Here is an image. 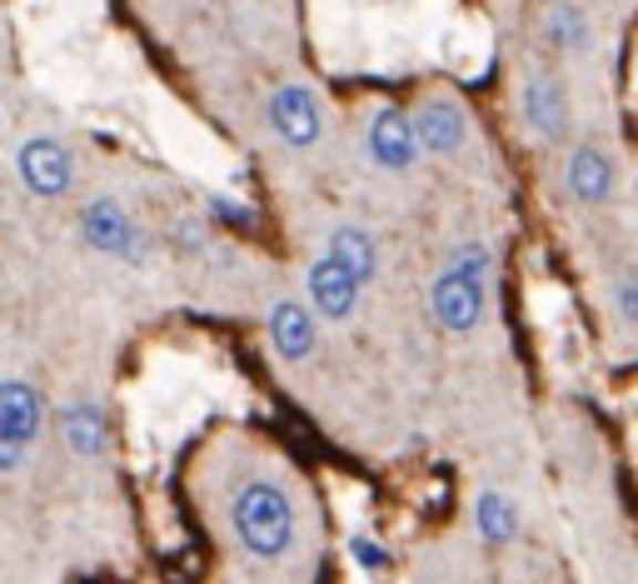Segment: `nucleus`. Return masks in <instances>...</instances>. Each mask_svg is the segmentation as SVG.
I'll list each match as a JSON object with an SVG mask.
<instances>
[{
    "label": "nucleus",
    "instance_id": "1",
    "mask_svg": "<svg viewBox=\"0 0 638 584\" xmlns=\"http://www.w3.org/2000/svg\"><path fill=\"white\" fill-rule=\"evenodd\" d=\"M215 530L225 544L255 570H289L309 540V510L299 500L295 474L279 460H239L219 480Z\"/></svg>",
    "mask_w": 638,
    "mask_h": 584
},
{
    "label": "nucleus",
    "instance_id": "2",
    "mask_svg": "<svg viewBox=\"0 0 638 584\" xmlns=\"http://www.w3.org/2000/svg\"><path fill=\"white\" fill-rule=\"evenodd\" d=\"M488 290H494V250L484 240H464L449 250L444 270L429 285V315L444 335L464 340L484 325L488 315Z\"/></svg>",
    "mask_w": 638,
    "mask_h": 584
},
{
    "label": "nucleus",
    "instance_id": "3",
    "mask_svg": "<svg viewBox=\"0 0 638 584\" xmlns=\"http://www.w3.org/2000/svg\"><path fill=\"white\" fill-rule=\"evenodd\" d=\"M80 240L85 250H95L100 260H120L130 270H145L155 260V235L130 215V205L120 195H90L80 205Z\"/></svg>",
    "mask_w": 638,
    "mask_h": 584
},
{
    "label": "nucleus",
    "instance_id": "4",
    "mask_svg": "<svg viewBox=\"0 0 638 584\" xmlns=\"http://www.w3.org/2000/svg\"><path fill=\"white\" fill-rule=\"evenodd\" d=\"M50 424L45 395L25 375H0V480L20 474Z\"/></svg>",
    "mask_w": 638,
    "mask_h": 584
},
{
    "label": "nucleus",
    "instance_id": "5",
    "mask_svg": "<svg viewBox=\"0 0 638 584\" xmlns=\"http://www.w3.org/2000/svg\"><path fill=\"white\" fill-rule=\"evenodd\" d=\"M359 145H364L369 171L384 175V181H409V175L419 171V161H424V145H419V135H414V115L389 101H374L364 111Z\"/></svg>",
    "mask_w": 638,
    "mask_h": 584
},
{
    "label": "nucleus",
    "instance_id": "6",
    "mask_svg": "<svg viewBox=\"0 0 638 584\" xmlns=\"http://www.w3.org/2000/svg\"><path fill=\"white\" fill-rule=\"evenodd\" d=\"M514 111H518V131L534 145H544V151H564L574 141V101H568V85L554 71H538V65L524 71Z\"/></svg>",
    "mask_w": 638,
    "mask_h": 584
},
{
    "label": "nucleus",
    "instance_id": "7",
    "mask_svg": "<svg viewBox=\"0 0 638 584\" xmlns=\"http://www.w3.org/2000/svg\"><path fill=\"white\" fill-rule=\"evenodd\" d=\"M265 125L289 155H315L329 135L325 101L309 81H279L265 95Z\"/></svg>",
    "mask_w": 638,
    "mask_h": 584
},
{
    "label": "nucleus",
    "instance_id": "8",
    "mask_svg": "<svg viewBox=\"0 0 638 584\" xmlns=\"http://www.w3.org/2000/svg\"><path fill=\"white\" fill-rule=\"evenodd\" d=\"M409 115H414V135L429 161H464L478 145L474 115H469V105L454 91H424Z\"/></svg>",
    "mask_w": 638,
    "mask_h": 584
},
{
    "label": "nucleus",
    "instance_id": "9",
    "mask_svg": "<svg viewBox=\"0 0 638 584\" xmlns=\"http://www.w3.org/2000/svg\"><path fill=\"white\" fill-rule=\"evenodd\" d=\"M558 195L578 211H598L618 195V155L604 141L584 135V141L564 145V161H558Z\"/></svg>",
    "mask_w": 638,
    "mask_h": 584
},
{
    "label": "nucleus",
    "instance_id": "10",
    "mask_svg": "<svg viewBox=\"0 0 638 584\" xmlns=\"http://www.w3.org/2000/svg\"><path fill=\"white\" fill-rule=\"evenodd\" d=\"M16 175L35 201H65L80 181V161L55 135H25L16 145Z\"/></svg>",
    "mask_w": 638,
    "mask_h": 584
},
{
    "label": "nucleus",
    "instance_id": "11",
    "mask_svg": "<svg viewBox=\"0 0 638 584\" xmlns=\"http://www.w3.org/2000/svg\"><path fill=\"white\" fill-rule=\"evenodd\" d=\"M305 300L319 310V320L349 325L359 315V300H364V280H359L339 255L319 250L315 260L305 265Z\"/></svg>",
    "mask_w": 638,
    "mask_h": 584
},
{
    "label": "nucleus",
    "instance_id": "12",
    "mask_svg": "<svg viewBox=\"0 0 638 584\" xmlns=\"http://www.w3.org/2000/svg\"><path fill=\"white\" fill-rule=\"evenodd\" d=\"M319 310L299 295H275L265 315V330H269V350H275L279 365H309L319 355Z\"/></svg>",
    "mask_w": 638,
    "mask_h": 584
},
{
    "label": "nucleus",
    "instance_id": "13",
    "mask_svg": "<svg viewBox=\"0 0 638 584\" xmlns=\"http://www.w3.org/2000/svg\"><path fill=\"white\" fill-rule=\"evenodd\" d=\"M538 41L558 61H588L598 51V31L578 0H548L538 16Z\"/></svg>",
    "mask_w": 638,
    "mask_h": 584
},
{
    "label": "nucleus",
    "instance_id": "14",
    "mask_svg": "<svg viewBox=\"0 0 638 584\" xmlns=\"http://www.w3.org/2000/svg\"><path fill=\"white\" fill-rule=\"evenodd\" d=\"M55 424H60V444H65L70 460L100 464L110 454V420L100 410V400H65Z\"/></svg>",
    "mask_w": 638,
    "mask_h": 584
},
{
    "label": "nucleus",
    "instance_id": "15",
    "mask_svg": "<svg viewBox=\"0 0 638 584\" xmlns=\"http://www.w3.org/2000/svg\"><path fill=\"white\" fill-rule=\"evenodd\" d=\"M474 534L484 550L504 554L518 544V534H524V510H518V500L508 490H498V484H484V490L474 494Z\"/></svg>",
    "mask_w": 638,
    "mask_h": 584
},
{
    "label": "nucleus",
    "instance_id": "16",
    "mask_svg": "<svg viewBox=\"0 0 638 584\" xmlns=\"http://www.w3.org/2000/svg\"><path fill=\"white\" fill-rule=\"evenodd\" d=\"M325 250L329 255H339V260L349 265V270L364 280V290L384 275V245H379V235L369 230V225H359V221H335L325 230Z\"/></svg>",
    "mask_w": 638,
    "mask_h": 584
},
{
    "label": "nucleus",
    "instance_id": "17",
    "mask_svg": "<svg viewBox=\"0 0 638 584\" xmlns=\"http://www.w3.org/2000/svg\"><path fill=\"white\" fill-rule=\"evenodd\" d=\"M608 315L624 335H638V270L618 275L614 290H608Z\"/></svg>",
    "mask_w": 638,
    "mask_h": 584
},
{
    "label": "nucleus",
    "instance_id": "18",
    "mask_svg": "<svg viewBox=\"0 0 638 584\" xmlns=\"http://www.w3.org/2000/svg\"><path fill=\"white\" fill-rule=\"evenodd\" d=\"M169 245H175L179 260H195V255L209 250V221L205 215H179L175 230H169Z\"/></svg>",
    "mask_w": 638,
    "mask_h": 584
},
{
    "label": "nucleus",
    "instance_id": "19",
    "mask_svg": "<svg viewBox=\"0 0 638 584\" xmlns=\"http://www.w3.org/2000/svg\"><path fill=\"white\" fill-rule=\"evenodd\" d=\"M205 205H209V221H219V225H239L245 230L255 215H249V205H239V201H225V195H205Z\"/></svg>",
    "mask_w": 638,
    "mask_h": 584
},
{
    "label": "nucleus",
    "instance_id": "20",
    "mask_svg": "<svg viewBox=\"0 0 638 584\" xmlns=\"http://www.w3.org/2000/svg\"><path fill=\"white\" fill-rule=\"evenodd\" d=\"M349 554H354L359 570H389V550H384V544H369L364 534H354V540H349Z\"/></svg>",
    "mask_w": 638,
    "mask_h": 584
}]
</instances>
